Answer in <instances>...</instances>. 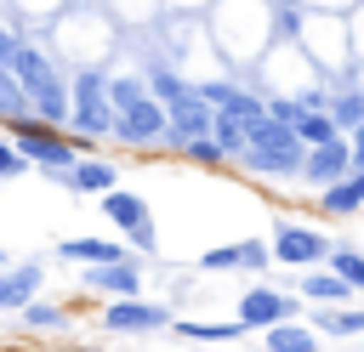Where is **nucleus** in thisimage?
<instances>
[{
  "label": "nucleus",
  "instance_id": "f257e3e1",
  "mask_svg": "<svg viewBox=\"0 0 364 352\" xmlns=\"http://www.w3.org/2000/svg\"><path fill=\"white\" fill-rule=\"evenodd\" d=\"M301 159H307V142L296 136V125L262 114L250 125V148H245L239 165L256 170V176H273V182H301Z\"/></svg>",
  "mask_w": 364,
  "mask_h": 352
},
{
  "label": "nucleus",
  "instance_id": "f03ea898",
  "mask_svg": "<svg viewBox=\"0 0 364 352\" xmlns=\"http://www.w3.org/2000/svg\"><path fill=\"white\" fill-rule=\"evenodd\" d=\"M11 79L23 85V97H28L34 119H46V125H68L74 102H68V91H63V74H57V62H51L40 45H28V40H23V51L11 57Z\"/></svg>",
  "mask_w": 364,
  "mask_h": 352
},
{
  "label": "nucleus",
  "instance_id": "7ed1b4c3",
  "mask_svg": "<svg viewBox=\"0 0 364 352\" xmlns=\"http://www.w3.org/2000/svg\"><path fill=\"white\" fill-rule=\"evenodd\" d=\"M6 131H11L17 153H23L34 170H74V159H85V142H74L68 131H57V125H46V119H34V114L6 119Z\"/></svg>",
  "mask_w": 364,
  "mask_h": 352
},
{
  "label": "nucleus",
  "instance_id": "20e7f679",
  "mask_svg": "<svg viewBox=\"0 0 364 352\" xmlns=\"http://www.w3.org/2000/svg\"><path fill=\"white\" fill-rule=\"evenodd\" d=\"M102 216L114 221V233H125V244H131L136 255H154V250H159L154 210H148V199H142V193H131V187H114V193H102Z\"/></svg>",
  "mask_w": 364,
  "mask_h": 352
},
{
  "label": "nucleus",
  "instance_id": "39448f33",
  "mask_svg": "<svg viewBox=\"0 0 364 352\" xmlns=\"http://www.w3.org/2000/svg\"><path fill=\"white\" fill-rule=\"evenodd\" d=\"M68 102H74V114H68L74 131H85V136H114L119 108L108 102V74H80L74 91H68Z\"/></svg>",
  "mask_w": 364,
  "mask_h": 352
},
{
  "label": "nucleus",
  "instance_id": "423d86ee",
  "mask_svg": "<svg viewBox=\"0 0 364 352\" xmlns=\"http://www.w3.org/2000/svg\"><path fill=\"white\" fill-rule=\"evenodd\" d=\"M233 318L245 324V335H250V329L262 335V329H273V324H296V318H301V295L273 290V284H250V290L239 295Z\"/></svg>",
  "mask_w": 364,
  "mask_h": 352
},
{
  "label": "nucleus",
  "instance_id": "0eeeda50",
  "mask_svg": "<svg viewBox=\"0 0 364 352\" xmlns=\"http://www.w3.org/2000/svg\"><path fill=\"white\" fill-rule=\"evenodd\" d=\"M97 324H102V335H159V329H171L176 318H171V307H165V301L119 295V301H108V307L97 312Z\"/></svg>",
  "mask_w": 364,
  "mask_h": 352
},
{
  "label": "nucleus",
  "instance_id": "6e6552de",
  "mask_svg": "<svg viewBox=\"0 0 364 352\" xmlns=\"http://www.w3.org/2000/svg\"><path fill=\"white\" fill-rule=\"evenodd\" d=\"M267 244H273V267H318V261H330V250H336V244H330L318 227H307V221H273Z\"/></svg>",
  "mask_w": 364,
  "mask_h": 352
},
{
  "label": "nucleus",
  "instance_id": "1a4fd4ad",
  "mask_svg": "<svg viewBox=\"0 0 364 352\" xmlns=\"http://www.w3.org/2000/svg\"><path fill=\"white\" fill-rule=\"evenodd\" d=\"M165 131H171V108L159 97H142L136 108L119 114L114 142H125V148H165Z\"/></svg>",
  "mask_w": 364,
  "mask_h": 352
},
{
  "label": "nucleus",
  "instance_id": "9d476101",
  "mask_svg": "<svg viewBox=\"0 0 364 352\" xmlns=\"http://www.w3.org/2000/svg\"><path fill=\"white\" fill-rule=\"evenodd\" d=\"M353 170H358V159H353V142H347V136H336V142H324V148H307V159H301V187L324 193V187L347 182Z\"/></svg>",
  "mask_w": 364,
  "mask_h": 352
},
{
  "label": "nucleus",
  "instance_id": "9b49d317",
  "mask_svg": "<svg viewBox=\"0 0 364 352\" xmlns=\"http://www.w3.org/2000/svg\"><path fill=\"white\" fill-rule=\"evenodd\" d=\"M210 131H216V108L199 97V85L171 102V131H165V148H171V153H182L193 136H210Z\"/></svg>",
  "mask_w": 364,
  "mask_h": 352
},
{
  "label": "nucleus",
  "instance_id": "f8f14e48",
  "mask_svg": "<svg viewBox=\"0 0 364 352\" xmlns=\"http://www.w3.org/2000/svg\"><path fill=\"white\" fill-rule=\"evenodd\" d=\"M199 97H205L216 114H233V119H250V125L267 114V91H250V85H239V79H205Z\"/></svg>",
  "mask_w": 364,
  "mask_h": 352
},
{
  "label": "nucleus",
  "instance_id": "ddd939ff",
  "mask_svg": "<svg viewBox=\"0 0 364 352\" xmlns=\"http://www.w3.org/2000/svg\"><path fill=\"white\" fill-rule=\"evenodd\" d=\"M40 176L57 182V187H68V193H97V199L119 187V165L114 159H91V153L74 159V170H40Z\"/></svg>",
  "mask_w": 364,
  "mask_h": 352
},
{
  "label": "nucleus",
  "instance_id": "4468645a",
  "mask_svg": "<svg viewBox=\"0 0 364 352\" xmlns=\"http://www.w3.org/2000/svg\"><path fill=\"white\" fill-rule=\"evenodd\" d=\"M46 284V261H23V267H0V318L23 312Z\"/></svg>",
  "mask_w": 364,
  "mask_h": 352
},
{
  "label": "nucleus",
  "instance_id": "2eb2a0df",
  "mask_svg": "<svg viewBox=\"0 0 364 352\" xmlns=\"http://www.w3.org/2000/svg\"><path fill=\"white\" fill-rule=\"evenodd\" d=\"M85 290H102L108 301L136 295V290H142V267H136V255H131V261H108V267H85Z\"/></svg>",
  "mask_w": 364,
  "mask_h": 352
},
{
  "label": "nucleus",
  "instance_id": "dca6fc26",
  "mask_svg": "<svg viewBox=\"0 0 364 352\" xmlns=\"http://www.w3.org/2000/svg\"><path fill=\"white\" fill-rule=\"evenodd\" d=\"M57 255L85 261V267H108V261H131V244H119V238H63Z\"/></svg>",
  "mask_w": 364,
  "mask_h": 352
},
{
  "label": "nucleus",
  "instance_id": "f3484780",
  "mask_svg": "<svg viewBox=\"0 0 364 352\" xmlns=\"http://www.w3.org/2000/svg\"><path fill=\"white\" fill-rule=\"evenodd\" d=\"M296 295H301V301H318V307H347V301H353L358 290H353L347 278H336V273L324 267V273H301Z\"/></svg>",
  "mask_w": 364,
  "mask_h": 352
},
{
  "label": "nucleus",
  "instance_id": "a211bd4d",
  "mask_svg": "<svg viewBox=\"0 0 364 352\" xmlns=\"http://www.w3.org/2000/svg\"><path fill=\"white\" fill-rule=\"evenodd\" d=\"M318 210H324L330 221H336V216H358V210H364V165H358L347 182L324 187V193H318Z\"/></svg>",
  "mask_w": 364,
  "mask_h": 352
},
{
  "label": "nucleus",
  "instance_id": "6ab92c4d",
  "mask_svg": "<svg viewBox=\"0 0 364 352\" xmlns=\"http://www.w3.org/2000/svg\"><path fill=\"white\" fill-rule=\"evenodd\" d=\"M262 352H318V329L313 324H273L262 329Z\"/></svg>",
  "mask_w": 364,
  "mask_h": 352
},
{
  "label": "nucleus",
  "instance_id": "aec40b11",
  "mask_svg": "<svg viewBox=\"0 0 364 352\" xmlns=\"http://www.w3.org/2000/svg\"><path fill=\"white\" fill-rule=\"evenodd\" d=\"M17 318H23V329H28V335H63L74 312H68V307H57V301H40V295H34Z\"/></svg>",
  "mask_w": 364,
  "mask_h": 352
},
{
  "label": "nucleus",
  "instance_id": "412c9836",
  "mask_svg": "<svg viewBox=\"0 0 364 352\" xmlns=\"http://www.w3.org/2000/svg\"><path fill=\"white\" fill-rule=\"evenodd\" d=\"M182 341H210V346H222V341H239L245 335V324L239 318H228V324H210V318H176L171 324Z\"/></svg>",
  "mask_w": 364,
  "mask_h": 352
},
{
  "label": "nucleus",
  "instance_id": "4be33fe9",
  "mask_svg": "<svg viewBox=\"0 0 364 352\" xmlns=\"http://www.w3.org/2000/svg\"><path fill=\"white\" fill-rule=\"evenodd\" d=\"M216 148L228 153V165H239L245 159V148H250V119H233V114H216Z\"/></svg>",
  "mask_w": 364,
  "mask_h": 352
},
{
  "label": "nucleus",
  "instance_id": "5701e85b",
  "mask_svg": "<svg viewBox=\"0 0 364 352\" xmlns=\"http://www.w3.org/2000/svg\"><path fill=\"white\" fill-rule=\"evenodd\" d=\"M313 329H318V335H364V312H353V307H324V312H313Z\"/></svg>",
  "mask_w": 364,
  "mask_h": 352
},
{
  "label": "nucleus",
  "instance_id": "b1692460",
  "mask_svg": "<svg viewBox=\"0 0 364 352\" xmlns=\"http://www.w3.org/2000/svg\"><path fill=\"white\" fill-rule=\"evenodd\" d=\"M142 97H154L148 91V79H136V74H108V102L125 114V108H136Z\"/></svg>",
  "mask_w": 364,
  "mask_h": 352
},
{
  "label": "nucleus",
  "instance_id": "393cba45",
  "mask_svg": "<svg viewBox=\"0 0 364 352\" xmlns=\"http://www.w3.org/2000/svg\"><path fill=\"white\" fill-rule=\"evenodd\" d=\"M336 278H347L353 290H364V250H353V244H336L330 250V261H324Z\"/></svg>",
  "mask_w": 364,
  "mask_h": 352
},
{
  "label": "nucleus",
  "instance_id": "a878e982",
  "mask_svg": "<svg viewBox=\"0 0 364 352\" xmlns=\"http://www.w3.org/2000/svg\"><path fill=\"white\" fill-rule=\"evenodd\" d=\"M296 136H301L307 148H324V142H336V136H341V125H336L330 114H301V125H296Z\"/></svg>",
  "mask_w": 364,
  "mask_h": 352
},
{
  "label": "nucleus",
  "instance_id": "bb28decb",
  "mask_svg": "<svg viewBox=\"0 0 364 352\" xmlns=\"http://www.w3.org/2000/svg\"><path fill=\"white\" fill-rule=\"evenodd\" d=\"M148 91H154V97H159V102L171 108V102H176V97H188L193 85H188L182 74H171V68H148Z\"/></svg>",
  "mask_w": 364,
  "mask_h": 352
},
{
  "label": "nucleus",
  "instance_id": "cd10ccee",
  "mask_svg": "<svg viewBox=\"0 0 364 352\" xmlns=\"http://www.w3.org/2000/svg\"><path fill=\"white\" fill-rule=\"evenodd\" d=\"M193 267L199 273H239V244H210V250H199Z\"/></svg>",
  "mask_w": 364,
  "mask_h": 352
},
{
  "label": "nucleus",
  "instance_id": "c85d7f7f",
  "mask_svg": "<svg viewBox=\"0 0 364 352\" xmlns=\"http://www.w3.org/2000/svg\"><path fill=\"white\" fill-rule=\"evenodd\" d=\"M273 267V244L267 238H239V273H267Z\"/></svg>",
  "mask_w": 364,
  "mask_h": 352
},
{
  "label": "nucleus",
  "instance_id": "c756f323",
  "mask_svg": "<svg viewBox=\"0 0 364 352\" xmlns=\"http://www.w3.org/2000/svg\"><path fill=\"white\" fill-rule=\"evenodd\" d=\"M182 159H193V165H205V170H216V165H228V153L216 148V136H193V142L182 148Z\"/></svg>",
  "mask_w": 364,
  "mask_h": 352
},
{
  "label": "nucleus",
  "instance_id": "7c9ffc66",
  "mask_svg": "<svg viewBox=\"0 0 364 352\" xmlns=\"http://www.w3.org/2000/svg\"><path fill=\"white\" fill-rule=\"evenodd\" d=\"M11 176H28V159L17 153L11 136H0V182H11Z\"/></svg>",
  "mask_w": 364,
  "mask_h": 352
},
{
  "label": "nucleus",
  "instance_id": "2f4dec72",
  "mask_svg": "<svg viewBox=\"0 0 364 352\" xmlns=\"http://www.w3.org/2000/svg\"><path fill=\"white\" fill-rule=\"evenodd\" d=\"M267 114H273V119H284V125H301L307 102H301V97H267Z\"/></svg>",
  "mask_w": 364,
  "mask_h": 352
},
{
  "label": "nucleus",
  "instance_id": "473e14b6",
  "mask_svg": "<svg viewBox=\"0 0 364 352\" xmlns=\"http://www.w3.org/2000/svg\"><path fill=\"white\" fill-rule=\"evenodd\" d=\"M23 51V40L11 34V28H0V68H11V57Z\"/></svg>",
  "mask_w": 364,
  "mask_h": 352
},
{
  "label": "nucleus",
  "instance_id": "72a5a7b5",
  "mask_svg": "<svg viewBox=\"0 0 364 352\" xmlns=\"http://www.w3.org/2000/svg\"><path fill=\"white\" fill-rule=\"evenodd\" d=\"M347 142H353V159L364 165V125H358V131H347Z\"/></svg>",
  "mask_w": 364,
  "mask_h": 352
}]
</instances>
